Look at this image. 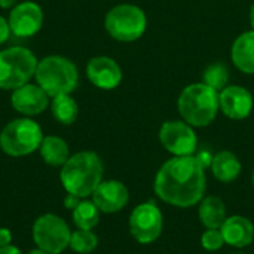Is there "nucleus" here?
<instances>
[{
  "instance_id": "1",
  "label": "nucleus",
  "mask_w": 254,
  "mask_h": 254,
  "mask_svg": "<svg viewBox=\"0 0 254 254\" xmlns=\"http://www.w3.org/2000/svg\"><path fill=\"white\" fill-rule=\"evenodd\" d=\"M155 195L177 208H190L201 202L207 190L205 168L192 156H174L162 164L153 182Z\"/></svg>"
},
{
  "instance_id": "2",
  "label": "nucleus",
  "mask_w": 254,
  "mask_h": 254,
  "mask_svg": "<svg viewBox=\"0 0 254 254\" xmlns=\"http://www.w3.org/2000/svg\"><path fill=\"white\" fill-rule=\"evenodd\" d=\"M103 174L104 167L101 158L92 150H82L71 155L61 167L60 182L67 193L85 199L103 182Z\"/></svg>"
},
{
  "instance_id": "3",
  "label": "nucleus",
  "mask_w": 254,
  "mask_h": 254,
  "mask_svg": "<svg viewBox=\"0 0 254 254\" xmlns=\"http://www.w3.org/2000/svg\"><path fill=\"white\" fill-rule=\"evenodd\" d=\"M180 118L193 128H204L214 122L220 110L219 92L205 83H190L179 95Z\"/></svg>"
},
{
  "instance_id": "4",
  "label": "nucleus",
  "mask_w": 254,
  "mask_h": 254,
  "mask_svg": "<svg viewBox=\"0 0 254 254\" xmlns=\"http://www.w3.org/2000/svg\"><path fill=\"white\" fill-rule=\"evenodd\" d=\"M34 79L49 98H54L76 91L79 86V70L70 58L52 54L39 60Z\"/></svg>"
},
{
  "instance_id": "5",
  "label": "nucleus",
  "mask_w": 254,
  "mask_h": 254,
  "mask_svg": "<svg viewBox=\"0 0 254 254\" xmlns=\"http://www.w3.org/2000/svg\"><path fill=\"white\" fill-rule=\"evenodd\" d=\"M42 127L31 118H16L0 131V149L12 158H22L39 150L43 140Z\"/></svg>"
},
{
  "instance_id": "6",
  "label": "nucleus",
  "mask_w": 254,
  "mask_h": 254,
  "mask_svg": "<svg viewBox=\"0 0 254 254\" xmlns=\"http://www.w3.org/2000/svg\"><path fill=\"white\" fill-rule=\"evenodd\" d=\"M39 60L27 48L12 46L0 51V89L13 91L36 74Z\"/></svg>"
},
{
  "instance_id": "7",
  "label": "nucleus",
  "mask_w": 254,
  "mask_h": 254,
  "mask_svg": "<svg viewBox=\"0 0 254 254\" xmlns=\"http://www.w3.org/2000/svg\"><path fill=\"white\" fill-rule=\"evenodd\" d=\"M104 28L109 36L118 42H135L146 33L147 16L144 10L135 4H116L106 13Z\"/></svg>"
},
{
  "instance_id": "8",
  "label": "nucleus",
  "mask_w": 254,
  "mask_h": 254,
  "mask_svg": "<svg viewBox=\"0 0 254 254\" xmlns=\"http://www.w3.org/2000/svg\"><path fill=\"white\" fill-rule=\"evenodd\" d=\"M71 231L68 223L54 213L39 216L31 228V238L37 249L49 254H61L68 249Z\"/></svg>"
},
{
  "instance_id": "9",
  "label": "nucleus",
  "mask_w": 254,
  "mask_h": 254,
  "mask_svg": "<svg viewBox=\"0 0 254 254\" xmlns=\"http://www.w3.org/2000/svg\"><path fill=\"white\" fill-rule=\"evenodd\" d=\"M128 226L132 238L138 244H153L161 237L164 229L162 211L153 202L138 204L129 214Z\"/></svg>"
},
{
  "instance_id": "10",
  "label": "nucleus",
  "mask_w": 254,
  "mask_h": 254,
  "mask_svg": "<svg viewBox=\"0 0 254 254\" xmlns=\"http://www.w3.org/2000/svg\"><path fill=\"white\" fill-rule=\"evenodd\" d=\"M159 141L174 156H192L198 149V137L192 125L182 121H167L159 128Z\"/></svg>"
},
{
  "instance_id": "11",
  "label": "nucleus",
  "mask_w": 254,
  "mask_h": 254,
  "mask_svg": "<svg viewBox=\"0 0 254 254\" xmlns=\"http://www.w3.org/2000/svg\"><path fill=\"white\" fill-rule=\"evenodd\" d=\"M45 15L40 4L36 1H21L10 9L7 22L10 33L16 37H33L43 27Z\"/></svg>"
},
{
  "instance_id": "12",
  "label": "nucleus",
  "mask_w": 254,
  "mask_h": 254,
  "mask_svg": "<svg viewBox=\"0 0 254 254\" xmlns=\"http://www.w3.org/2000/svg\"><path fill=\"white\" fill-rule=\"evenodd\" d=\"M86 77L98 89L110 91L121 85L124 73L121 65L107 55L92 57L86 64Z\"/></svg>"
},
{
  "instance_id": "13",
  "label": "nucleus",
  "mask_w": 254,
  "mask_h": 254,
  "mask_svg": "<svg viewBox=\"0 0 254 254\" xmlns=\"http://www.w3.org/2000/svg\"><path fill=\"white\" fill-rule=\"evenodd\" d=\"M10 104L13 110L19 115L25 118H33L43 113L49 107L51 98L37 83L28 82L12 91Z\"/></svg>"
},
{
  "instance_id": "14",
  "label": "nucleus",
  "mask_w": 254,
  "mask_h": 254,
  "mask_svg": "<svg viewBox=\"0 0 254 254\" xmlns=\"http://www.w3.org/2000/svg\"><path fill=\"white\" fill-rule=\"evenodd\" d=\"M219 106L226 118L232 121H243L250 116L254 98L247 88L240 85H228L219 92Z\"/></svg>"
},
{
  "instance_id": "15",
  "label": "nucleus",
  "mask_w": 254,
  "mask_h": 254,
  "mask_svg": "<svg viewBox=\"0 0 254 254\" xmlns=\"http://www.w3.org/2000/svg\"><path fill=\"white\" fill-rule=\"evenodd\" d=\"M91 198L101 213L115 214L127 207L129 201V192L119 180H103Z\"/></svg>"
},
{
  "instance_id": "16",
  "label": "nucleus",
  "mask_w": 254,
  "mask_h": 254,
  "mask_svg": "<svg viewBox=\"0 0 254 254\" xmlns=\"http://www.w3.org/2000/svg\"><path fill=\"white\" fill-rule=\"evenodd\" d=\"M225 243L235 249H244L253 244L254 241V225L253 222L246 216H231L225 220L220 228Z\"/></svg>"
},
{
  "instance_id": "17",
  "label": "nucleus",
  "mask_w": 254,
  "mask_h": 254,
  "mask_svg": "<svg viewBox=\"0 0 254 254\" xmlns=\"http://www.w3.org/2000/svg\"><path fill=\"white\" fill-rule=\"evenodd\" d=\"M231 58L240 71L254 74V30L246 31L235 39L231 48Z\"/></svg>"
},
{
  "instance_id": "18",
  "label": "nucleus",
  "mask_w": 254,
  "mask_h": 254,
  "mask_svg": "<svg viewBox=\"0 0 254 254\" xmlns=\"http://www.w3.org/2000/svg\"><path fill=\"white\" fill-rule=\"evenodd\" d=\"M210 168H211V173H213L214 179L222 182V183H232V182H235L240 177L241 171H243L241 161L231 150H220V152H217L213 156Z\"/></svg>"
},
{
  "instance_id": "19",
  "label": "nucleus",
  "mask_w": 254,
  "mask_h": 254,
  "mask_svg": "<svg viewBox=\"0 0 254 254\" xmlns=\"http://www.w3.org/2000/svg\"><path fill=\"white\" fill-rule=\"evenodd\" d=\"M198 217L205 229H220L228 219L223 199L216 195L204 196L198 207Z\"/></svg>"
},
{
  "instance_id": "20",
  "label": "nucleus",
  "mask_w": 254,
  "mask_h": 254,
  "mask_svg": "<svg viewBox=\"0 0 254 254\" xmlns=\"http://www.w3.org/2000/svg\"><path fill=\"white\" fill-rule=\"evenodd\" d=\"M39 153L46 165L55 168H61L71 156L67 141L58 135H45L40 143Z\"/></svg>"
},
{
  "instance_id": "21",
  "label": "nucleus",
  "mask_w": 254,
  "mask_h": 254,
  "mask_svg": "<svg viewBox=\"0 0 254 254\" xmlns=\"http://www.w3.org/2000/svg\"><path fill=\"white\" fill-rule=\"evenodd\" d=\"M49 106L54 119L61 125H71L79 116V106L77 101L71 97V94L57 95L51 98Z\"/></svg>"
},
{
  "instance_id": "22",
  "label": "nucleus",
  "mask_w": 254,
  "mask_h": 254,
  "mask_svg": "<svg viewBox=\"0 0 254 254\" xmlns=\"http://www.w3.org/2000/svg\"><path fill=\"white\" fill-rule=\"evenodd\" d=\"M100 216L101 211L98 207L94 204L91 199H82L79 205L71 211V220L77 229H85V231H94L98 223H100Z\"/></svg>"
},
{
  "instance_id": "23",
  "label": "nucleus",
  "mask_w": 254,
  "mask_h": 254,
  "mask_svg": "<svg viewBox=\"0 0 254 254\" xmlns=\"http://www.w3.org/2000/svg\"><path fill=\"white\" fill-rule=\"evenodd\" d=\"M202 83L220 92L229 85V68L223 63H213L202 73Z\"/></svg>"
},
{
  "instance_id": "24",
  "label": "nucleus",
  "mask_w": 254,
  "mask_h": 254,
  "mask_svg": "<svg viewBox=\"0 0 254 254\" xmlns=\"http://www.w3.org/2000/svg\"><path fill=\"white\" fill-rule=\"evenodd\" d=\"M98 247V237L94 231L76 229L71 231L68 249L76 254H91Z\"/></svg>"
},
{
  "instance_id": "25",
  "label": "nucleus",
  "mask_w": 254,
  "mask_h": 254,
  "mask_svg": "<svg viewBox=\"0 0 254 254\" xmlns=\"http://www.w3.org/2000/svg\"><path fill=\"white\" fill-rule=\"evenodd\" d=\"M225 244L226 243L220 229H205L201 235V246L207 252H219Z\"/></svg>"
},
{
  "instance_id": "26",
  "label": "nucleus",
  "mask_w": 254,
  "mask_h": 254,
  "mask_svg": "<svg viewBox=\"0 0 254 254\" xmlns=\"http://www.w3.org/2000/svg\"><path fill=\"white\" fill-rule=\"evenodd\" d=\"M10 27H9V22L4 16L0 15V46L3 43H6L10 37Z\"/></svg>"
},
{
  "instance_id": "27",
  "label": "nucleus",
  "mask_w": 254,
  "mask_h": 254,
  "mask_svg": "<svg viewBox=\"0 0 254 254\" xmlns=\"http://www.w3.org/2000/svg\"><path fill=\"white\" fill-rule=\"evenodd\" d=\"M80 201H82V198H79V196H76V195H73V193H67V195L64 196L63 204H64V208H67L68 211H73V210L79 205Z\"/></svg>"
},
{
  "instance_id": "28",
  "label": "nucleus",
  "mask_w": 254,
  "mask_h": 254,
  "mask_svg": "<svg viewBox=\"0 0 254 254\" xmlns=\"http://www.w3.org/2000/svg\"><path fill=\"white\" fill-rule=\"evenodd\" d=\"M12 244V232L7 228H0V249Z\"/></svg>"
},
{
  "instance_id": "29",
  "label": "nucleus",
  "mask_w": 254,
  "mask_h": 254,
  "mask_svg": "<svg viewBox=\"0 0 254 254\" xmlns=\"http://www.w3.org/2000/svg\"><path fill=\"white\" fill-rule=\"evenodd\" d=\"M195 158L198 159V162L204 167V168H208L211 165V161H213V156L208 153V152H199V153H195Z\"/></svg>"
},
{
  "instance_id": "30",
  "label": "nucleus",
  "mask_w": 254,
  "mask_h": 254,
  "mask_svg": "<svg viewBox=\"0 0 254 254\" xmlns=\"http://www.w3.org/2000/svg\"><path fill=\"white\" fill-rule=\"evenodd\" d=\"M0 254H24L21 252V249L19 247H16V246H13V244H9V246H6V247H1L0 249Z\"/></svg>"
},
{
  "instance_id": "31",
  "label": "nucleus",
  "mask_w": 254,
  "mask_h": 254,
  "mask_svg": "<svg viewBox=\"0 0 254 254\" xmlns=\"http://www.w3.org/2000/svg\"><path fill=\"white\" fill-rule=\"evenodd\" d=\"M18 4V0H0L1 9H12Z\"/></svg>"
},
{
  "instance_id": "32",
  "label": "nucleus",
  "mask_w": 254,
  "mask_h": 254,
  "mask_svg": "<svg viewBox=\"0 0 254 254\" xmlns=\"http://www.w3.org/2000/svg\"><path fill=\"white\" fill-rule=\"evenodd\" d=\"M250 25H252V30H254V3L250 7Z\"/></svg>"
},
{
  "instance_id": "33",
  "label": "nucleus",
  "mask_w": 254,
  "mask_h": 254,
  "mask_svg": "<svg viewBox=\"0 0 254 254\" xmlns=\"http://www.w3.org/2000/svg\"><path fill=\"white\" fill-rule=\"evenodd\" d=\"M27 254H49V253H46V252H43V250H40V249H34V250H30L28 253Z\"/></svg>"
},
{
  "instance_id": "34",
  "label": "nucleus",
  "mask_w": 254,
  "mask_h": 254,
  "mask_svg": "<svg viewBox=\"0 0 254 254\" xmlns=\"http://www.w3.org/2000/svg\"><path fill=\"white\" fill-rule=\"evenodd\" d=\"M252 182H253V186H254V170H253V174H252Z\"/></svg>"
},
{
  "instance_id": "35",
  "label": "nucleus",
  "mask_w": 254,
  "mask_h": 254,
  "mask_svg": "<svg viewBox=\"0 0 254 254\" xmlns=\"http://www.w3.org/2000/svg\"><path fill=\"white\" fill-rule=\"evenodd\" d=\"M231 254H246V253H240V252H237V253H231Z\"/></svg>"
}]
</instances>
